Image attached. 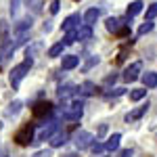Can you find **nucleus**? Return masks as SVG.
<instances>
[{
    "instance_id": "nucleus-1",
    "label": "nucleus",
    "mask_w": 157,
    "mask_h": 157,
    "mask_svg": "<svg viewBox=\"0 0 157 157\" xmlns=\"http://www.w3.org/2000/svg\"><path fill=\"white\" fill-rule=\"evenodd\" d=\"M32 65H34V59H32V57H27L23 63H19V65H15V67H13L11 75H9V80H11V86H13V88H19L21 80H23L27 73H29Z\"/></svg>"
},
{
    "instance_id": "nucleus-2",
    "label": "nucleus",
    "mask_w": 157,
    "mask_h": 157,
    "mask_svg": "<svg viewBox=\"0 0 157 157\" xmlns=\"http://www.w3.org/2000/svg\"><path fill=\"white\" fill-rule=\"evenodd\" d=\"M34 128H36V124H32V121L23 124V126L15 132V143L19 147H27L29 143H34Z\"/></svg>"
},
{
    "instance_id": "nucleus-3",
    "label": "nucleus",
    "mask_w": 157,
    "mask_h": 157,
    "mask_svg": "<svg viewBox=\"0 0 157 157\" xmlns=\"http://www.w3.org/2000/svg\"><path fill=\"white\" fill-rule=\"evenodd\" d=\"M73 145L78 151H84V149H90V147L94 145V136L90 132H86V130H80V132L73 134Z\"/></svg>"
},
{
    "instance_id": "nucleus-4",
    "label": "nucleus",
    "mask_w": 157,
    "mask_h": 157,
    "mask_svg": "<svg viewBox=\"0 0 157 157\" xmlns=\"http://www.w3.org/2000/svg\"><path fill=\"white\" fill-rule=\"evenodd\" d=\"M52 109H55V105L50 101H40L32 107V113H34L36 120H46L48 115H52Z\"/></svg>"
},
{
    "instance_id": "nucleus-5",
    "label": "nucleus",
    "mask_w": 157,
    "mask_h": 157,
    "mask_svg": "<svg viewBox=\"0 0 157 157\" xmlns=\"http://www.w3.org/2000/svg\"><path fill=\"white\" fill-rule=\"evenodd\" d=\"M84 113V101H73L69 107L65 109L63 113V120H69V121H78Z\"/></svg>"
},
{
    "instance_id": "nucleus-6",
    "label": "nucleus",
    "mask_w": 157,
    "mask_h": 157,
    "mask_svg": "<svg viewBox=\"0 0 157 157\" xmlns=\"http://www.w3.org/2000/svg\"><path fill=\"white\" fill-rule=\"evenodd\" d=\"M15 42L13 40H0V65H4L6 61L13 57V52H15Z\"/></svg>"
},
{
    "instance_id": "nucleus-7",
    "label": "nucleus",
    "mask_w": 157,
    "mask_h": 157,
    "mask_svg": "<svg viewBox=\"0 0 157 157\" xmlns=\"http://www.w3.org/2000/svg\"><path fill=\"white\" fill-rule=\"evenodd\" d=\"M80 19H82V17H80L78 13L69 15V17L63 21V32L67 34V32H73V29H78V27H80Z\"/></svg>"
},
{
    "instance_id": "nucleus-8",
    "label": "nucleus",
    "mask_w": 157,
    "mask_h": 157,
    "mask_svg": "<svg viewBox=\"0 0 157 157\" xmlns=\"http://www.w3.org/2000/svg\"><path fill=\"white\" fill-rule=\"evenodd\" d=\"M138 73H140V63H132L130 67H126V71H124V82H134L136 78H138Z\"/></svg>"
},
{
    "instance_id": "nucleus-9",
    "label": "nucleus",
    "mask_w": 157,
    "mask_h": 157,
    "mask_svg": "<svg viewBox=\"0 0 157 157\" xmlns=\"http://www.w3.org/2000/svg\"><path fill=\"white\" fill-rule=\"evenodd\" d=\"M126 21H128V25H130V19H126ZM126 21H124V19H117V17H109L107 19V29L109 32H113V34H117V32H120L121 27H124V25H126Z\"/></svg>"
},
{
    "instance_id": "nucleus-10",
    "label": "nucleus",
    "mask_w": 157,
    "mask_h": 157,
    "mask_svg": "<svg viewBox=\"0 0 157 157\" xmlns=\"http://www.w3.org/2000/svg\"><path fill=\"white\" fill-rule=\"evenodd\" d=\"M147 109H149V103H147V105H140V107H136L134 111H130V113L126 115V121L130 124V121H136V120H140V117H143V115L147 113Z\"/></svg>"
},
{
    "instance_id": "nucleus-11",
    "label": "nucleus",
    "mask_w": 157,
    "mask_h": 157,
    "mask_svg": "<svg viewBox=\"0 0 157 157\" xmlns=\"http://www.w3.org/2000/svg\"><path fill=\"white\" fill-rule=\"evenodd\" d=\"M75 90H78V86H73V84H63V86H59L57 94H59V98L63 101V98H69L71 94H75Z\"/></svg>"
},
{
    "instance_id": "nucleus-12",
    "label": "nucleus",
    "mask_w": 157,
    "mask_h": 157,
    "mask_svg": "<svg viewBox=\"0 0 157 157\" xmlns=\"http://www.w3.org/2000/svg\"><path fill=\"white\" fill-rule=\"evenodd\" d=\"M94 90H97V86L92 84V82H84V84L78 86L75 94H82V97H90V94H94Z\"/></svg>"
},
{
    "instance_id": "nucleus-13",
    "label": "nucleus",
    "mask_w": 157,
    "mask_h": 157,
    "mask_svg": "<svg viewBox=\"0 0 157 157\" xmlns=\"http://www.w3.org/2000/svg\"><path fill=\"white\" fill-rule=\"evenodd\" d=\"M98 15H101V11L98 9H88L86 11V15H84V25H92L97 23V19H98Z\"/></svg>"
},
{
    "instance_id": "nucleus-14",
    "label": "nucleus",
    "mask_w": 157,
    "mask_h": 157,
    "mask_svg": "<svg viewBox=\"0 0 157 157\" xmlns=\"http://www.w3.org/2000/svg\"><path fill=\"white\" fill-rule=\"evenodd\" d=\"M67 143V132H57V134H52L50 136V147H63Z\"/></svg>"
},
{
    "instance_id": "nucleus-15",
    "label": "nucleus",
    "mask_w": 157,
    "mask_h": 157,
    "mask_svg": "<svg viewBox=\"0 0 157 157\" xmlns=\"http://www.w3.org/2000/svg\"><path fill=\"white\" fill-rule=\"evenodd\" d=\"M143 84H145V88H155L157 86V73L155 71H149V73H143Z\"/></svg>"
},
{
    "instance_id": "nucleus-16",
    "label": "nucleus",
    "mask_w": 157,
    "mask_h": 157,
    "mask_svg": "<svg viewBox=\"0 0 157 157\" xmlns=\"http://www.w3.org/2000/svg\"><path fill=\"white\" fill-rule=\"evenodd\" d=\"M120 140H121V134H117V132L111 134L107 138V143H105V149H107V151H115V149L120 147Z\"/></svg>"
},
{
    "instance_id": "nucleus-17",
    "label": "nucleus",
    "mask_w": 157,
    "mask_h": 157,
    "mask_svg": "<svg viewBox=\"0 0 157 157\" xmlns=\"http://www.w3.org/2000/svg\"><path fill=\"white\" fill-rule=\"evenodd\" d=\"M78 63H80V59H78L75 55H67V57H63L61 67H63V69H73V67H78Z\"/></svg>"
},
{
    "instance_id": "nucleus-18",
    "label": "nucleus",
    "mask_w": 157,
    "mask_h": 157,
    "mask_svg": "<svg viewBox=\"0 0 157 157\" xmlns=\"http://www.w3.org/2000/svg\"><path fill=\"white\" fill-rule=\"evenodd\" d=\"M143 11V0H134L128 4V19H132L134 15H138V13Z\"/></svg>"
},
{
    "instance_id": "nucleus-19",
    "label": "nucleus",
    "mask_w": 157,
    "mask_h": 157,
    "mask_svg": "<svg viewBox=\"0 0 157 157\" xmlns=\"http://www.w3.org/2000/svg\"><path fill=\"white\" fill-rule=\"evenodd\" d=\"M75 32H78V40H90V38H92V27H90V25H82V27H78Z\"/></svg>"
},
{
    "instance_id": "nucleus-20",
    "label": "nucleus",
    "mask_w": 157,
    "mask_h": 157,
    "mask_svg": "<svg viewBox=\"0 0 157 157\" xmlns=\"http://www.w3.org/2000/svg\"><path fill=\"white\" fill-rule=\"evenodd\" d=\"M21 107H23V103H21V101H13L11 105H9V109H6V115H9V117L17 115V113L21 111Z\"/></svg>"
},
{
    "instance_id": "nucleus-21",
    "label": "nucleus",
    "mask_w": 157,
    "mask_h": 157,
    "mask_svg": "<svg viewBox=\"0 0 157 157\" xmlns=\"http://www.w3.org/2000/svg\"><path fill=\"white\" fill-rule=\"evenodd\" d=\"M147 97V88H136L130 92V101H140V98Z\"/></svg>"
},
{
    "instance_id": "nucleus-22",
    "label": "nucleus",
    "mask_w": 157,
    "mask_h": 157,
    "mask_svg": "<svg viewBox=\"0 0 157 157\" xmlns=\"http://www.w3.org/2000/svg\"><path fill=\"white\" fill-rule=\"evenodd\" d=\"M63 48H65V44H63V42L55 44V46H50V50H48V57H61Z\"/></svg>"
},
{
    "instance_id": "nucleus-23",
    "label": "nucleus",
    "mask_w": 157,
    "mask_h": 157,
    "mask_svg": "<svg viewBox=\"0 0 157 157\" xmlns=\"http://www.w3.org/2000/svg\"><path fill=\"white\" fill-rule=\"evenodd\" d=\"M75 40H78V32L73 29V32H67V34H65L63 44H65V46H69V44H73V42H75Z\"/></svg>"
},
{
    "instance_id": "nucleus-24",
    "label": "nucleus",
    "mask_w": 157,
    "mask_h": 157,
    "mask_svg": "<svg viewBox=\"0 0 157 157\" xmlns=\"http://www.w3.org/2000/svg\"><path fill=\"white\" fill-rule=\"evenodd\" d=\"M153 29V21H145V23L140 25V29H138V36H145V34H149Z\"/></svg>"
},
{
    "instance_id": "nucleus-25",
    "label": "nucleus",
    "mask_w": 157,
    "mask_h": 157,
    "mask_svg": "<svg viewBox=\"0 0 157 157\" xmlns=\"http://www.w3.org/2000/svg\"><path fill=\"white\" fill-rule=\"evenodd\" d=\"M153 17H157V2H153L147 9V21H153Z\"/></svg>"
},
{
    "instance_id": "nucleus-26",
    "label": "nucleus",
    "mask_w": 157,
    "mask_h": 157,
    "mask_svg": "<svg viewBox=\"0 0 157 157\" xmlns=\"http://www.w3.org/2000/svg\"><path fill=\"white\" fill-rule=\"evenodd\" d=\"M126 92V88H113V90H109V92H105V97L111 98V97H121Z\"/></svg>"
},
{
    "instance_id": "nucleus-27",
    "label": "nucleus",
    "mask_w": 157,
    "mask_h": 157,
    "mask_svg": "<svg viewBox=\"0 0 157 157\" xmlns=\"http://www.w3.org/2000/svg\"><path fill=\"white\" fill-rule=\"evenodd\" d=\"M90 151H92L94 155H101V153H103V151H107V149H105V145H103V143H94V145L90 147Z\"/></svg>"
},
{
    "instance_id": "nucleus-28",
    "label": "nucleus",
    "mask_w": 157,
    "mask_h": 157,
    "mask_svg": "<svg viewBox=\"0 0 157 157\" xmlns=\"http://www.w3.org/2000/svg\"><path fill=\"white\" fill-rule=\"evenodd\" d=\"M97 63H98V57H90V59L86 61V65H84V71H88L90 67H94Z\"/></svg>"
},
{
    "instance_id": "nucleus-29",
    "label": "nucleus",
    "mask_w": 157,
    "mask_h": 157,
    "mask_svg": "<svg viewBox=\"0 0 157 157\" xmlns=\"http://www.w3.org/2000/svg\"><path fill=\"white\" fill-rule=\"evenodd\" d=\"M59 11H61V4H59V0H52V2H50V15H57Z\"/></svg>"
},
{
    "instance_id": "nucleus-30",
    "label": "nucleus",
    "mask_w": 157,
    "mask_h": 157,
    "mask_svg": "<svg viewBox=\"0 0 157 157\" xmlns=\"http://www.w3.org/2000/svg\"><path fill=\"white\" fill-rule=\"evenodd\" d=\"M19 4H21V0H11V15L15 17L17 11H19Z\"/></svg>"
},
{
    "instance_id": "nucleus-31",
    "label": "nucleus",
    "mask_w": 157,
    "mask_h": 157,
    "mask_svg": "<svg viewBox=\"0 0 157 157\" xmlns=\"http://www.w3.org/2000/svg\"><path fill=\"white\" fill-rule=\"evenodd\" d=\"M117 36H121V38H126V36H130V25L126 23L124 27H121L120 32H117Z\"/></svg>"
},
{
    "instance_id": "nucleus-32",
    "label": "nucleus",
    "mask_w": 157,
    "mask_h": 157,
    "mask_svg": "<svg viewBox=\"0 0 157 157\" xmlns=\"http://www.w3.org/2000/svg\"><path fill=\"white\" fill-rule=\"evenodd\" d=\"M117 157H132V149H124Z\"/></svg>"
},
{
    "instance_id": "nucleus-33",
    "label": "nucleus",
    "mask_w": 157,
    "mask_h": 157,
    "mask_svg": "<svg viewBox=\"0 0 157 157\" xmlns=\"http://www.w3.org/2000/svg\"><path fill=\"white\" fill-rule=\"evenodd\" d=\"M34 157H50V151H46V149H44V151H38Z\"/></svg>"
},
{
    "instance_id": "nucleus-34",
    "label": "nucleus",
    "mask_w": 157,
    "mask_h": 157,
    "mask_svg": "<svg viewBox=\"0 0 157 157\" xmlns=\"http://www.w3.org/2000/svg\"><path fill=\"white\" fill-rule=\"evenodd\" d=\"M63 157H78L75 153H67V155H63Z\"/></svg>"
},
{
    "instance_id": "nucleus-35",
    "label": "nucleus",
    "mask_w": 157,
    "mask_h": 157,
    "mask_svg": "<svg viewBox=\"0 0 157 157\" xmlns=\"http://www.w3.org/2000/svg\"><path fill=\"white\" fill-rule=\"evenodd\" d=\"M75 2H78V0H75Z\"/></svg>"
}]
</instances>
